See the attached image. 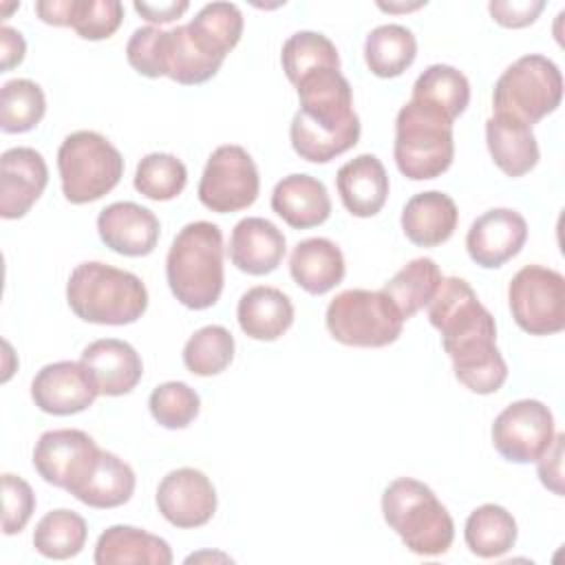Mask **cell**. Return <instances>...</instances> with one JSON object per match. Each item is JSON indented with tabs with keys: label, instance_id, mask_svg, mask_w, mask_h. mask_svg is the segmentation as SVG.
Instances as JSON below:
<instances>
[{
	"label": "cell",
	"instance_id": "6da1fadb",
	"mask_svg": "<svg viewBox=\"0 0 565 565\" xmlns=\"http://www.w3.org/2000/svg\"><path fill=\"white\" fill-rule=\"evenodd\" d=\"M426 307L452 360L455 377L477 395L497 393L508 380V364L497 349V322L470 282L457 276L441 278Z\"/></svg>",
	"mask_w": 565,
	"mask_h": 565
},
{
	"label": "cell",
	"instance_id": "7a4b0ae2",
	"mask_svg": "<svg viewBox=\"0 0 565 565\" xmlns=\"http://www.w3.org/2000/svg\"><path fill=\"white\" fill-rule=\"evenodd\" d=\"M300 108L296 110L289 139L294 152L311 163H327L360 139V117L353 110L349 79L333 68L311 73L296 84Z\"/></svg>",
	"mask_w": 565,
	"mask_h": 565
},
{
	"label": "cell",
	"instance_id": "3957f363",
	"mask_svg": "<svg viewBox=\"0 0 565 565\" xmlns=\"http://www.w3.org/2000/svg\"><path fill=\"white\" fill-rule=\"evenodd\" d=\"M166 278L172 296L188 309L201 311L218 302L225 271L216 223L194 221L179 230L166 256Z\"/></svg>",
	"mask_w": 565,
	"mask_h": 565
},
{
	"label": "cell",
	"instance_id": "277c9868",
	"mask_svg": "<svg viewBox=\"0 0 565 565\" xmlns=\"http://www.w3.org/2000/svg\"><path fill=\"white\" fill-rule=\"evenodd\" d=\"M71 311L93 324H130L148 309V289L132 271L86 260L79 263L66 282Z\"/></svg>",
	"mask_w": 565,
	"mask_h": 565
},
{
	"label": "cell",
	"instance_id": "5b68a950",
	"mask_svg": "<svg viewBox=\"0 0 565 565\" xmlns=\"http://www.w3.org/2000/svg\"><path fill=\"white\" fill-rule=\"evenodd\" d=\"M386 525L419 556L446 554L455 539V523L446 505L422 481L399 477L382 494Z\"/></svg>",
	"mask_w": 565,
	"mask_h": 565
},
{
	"label": "cell",
	"instance_id": "8992f818",
	"mask_svg": "<svg viewBox=\"0 0 565 565\" xmlns=\"http://www.w3.org/2000/svg\"><path fill=\"white\" fill-rule=\"evenodd\" d=\"M393 157L406 179L441 177L455 159L452 119L430 104L408 99L395 117Z\"/></svg>",
	"mask_w": 565,
	"mask_h": 565
},
{
	"label": "cell",
	"instance_id": "52a82bcc",
	"mask_svg": "<svg viewBox=\"0 0 565 565\" xmlns=\"http://www.w3.org/2000/svg\"><path fill=\"white\" fill-rule=\"evenodd\" d=\"M62 194L82 205L108 194L124 174L121 152L95 130H75L57 148Z\"/></svg>",
	"mask_w": 565,
	"mask_h": 565
},
{
	"label": "cell",
	"instance_id": "ba28073f",
	"mask_svg": "<svg viewBox=\"0 0 565 565\" xmlns=\"http://www.w3.org/2000/svg\"><path fill=\"white\" fill-rule=\"evenodd\" d=\"M561 99L563 75L558 66L541 53H527L512 62L499 75L492 90L494 113L514 117L527 126L554 113Z\"/></svg>",
	"mask_w": 565,
	"mask_h": 565
},
{
	"label": "cell",
	"instance_id": "9c48e42d",
	"mask_svg": "<svg viewBox=\"0 0 565 565\" xmlns=\"http://www.w3.org/2000/svg\"><path fill=\"white\" fill-rule=\"evenodd\" d=\"M327 329L333 340L347 347L380 349L393 344L402 335L404 318L380 289L340 291L327 307Z\"/></svg>",
	"mask_w": 565,
	"mask_h": 565
},
{
	"label": "cell",
	"instance_id": "30bf717a",
	"mask_svg": "<svg viewBox=\"0 0 565 565\" xmlns=\"http://www.w3.org/2000/svg\"><path fill=\"white\" fill-rule=\"evenodd\" d=\"M514 322L530 335H552L565 329V278L543 265L521 267L508 285Z\"/></svg>",
	"mask_w": 565,
	"mask_h": 565
},
{
	"label": "cell",
	"instance_id": "8fae6325",
	"mask_svg": "<svg viewBox=\"0 0 565 565\" xmlns=\"http://www.w3.org/2000/svg\"><path fill=\"white\" fill-rule=\"evenodd\" d=\"M260 192V177L252 154L236 143L218 146L201 174L199 201L218 214L249 207Z\"/></svg>",
	"mask_w": 565,
	"mask_h": 565
},
{
	"label": "cell",
	"instance_id": "7c38bea8",
	"mask_svg": "<svg viewBox=\"0 0 565 565\" xmlns=\"http://www.w3.org/2000/svg\"><path fill=\"white\" fill-rule=\"evenodd\" d=\"M494 450L512 463L536 461L552 444L554 415L539 399H519L505 406L492 424Z\"/></svg>",
	"mask_w": 565,
	"mask_h": 565
},
{
	"label": "cell",
	"instance_id": "4fadbf2b",
	"mask_svg": "<svg viewBox=\"0 0 565 565\" xmlns=\"http://www.w3.org/2000/svg\"><path fill=\"white\" fill-rule=\"evenodd\" d=\"M95 439L77 428H55L40 435L33 448V468L38 475L66 492H75L97 463Z\"/></svg>",
	"mask_w": 565,
	"mask_h": 565
},
{
	"label": "cell",
	"instance_id": "5bb4252c",
	"mask_svg": "<svg viewBox=\"0 0 565 565\" xmlns=\"http://www.w3.org/2000/svg\"><path fill=\"white\" fill-rule=\"evenodd\" d=\"M161 516L181 530L205 525L216 512V490L196 468L170 470L154 494Z\"/></svg>",
	"mask_w": 565,
	"mask_h": 565
},
{
	"label": "cell",
	"instance_id": "9a60e30c",
	"mask_svg": "<svg viewBox=\"0 0 565 565\" xmlns=\"http://www.w3.org/2000/svg\"><path fill=\"white\" fill-rule=\"evenodd\" d=\"M99 395L82 362L60 360L42 366L31 382V397L42 413L75 415L93 406Z\"/></svg>",
	"mask_w": 565,
	"mask_h": 565
},
{
	"label": "cell",
	"instance_id": "2e32d148",
	"mask_svg": "<svg viewBox=\"0 0 565 565\" xmlns=\"http://www.w3.org/2000/svg\"><path fill=\"white\" fill-rule=\"evenodd\" d=\"M527 241L525 218L510 207H492L477 216L466 234L468 256L486 269H497L514 258Z\"/></svg>",
	"mask_w": 565,
	"mask_h": 565
},
{
	"label": "cell",
	"instance_id": "e0dca14e",
	"mask_svg": "<svg viewBox=\"0 0 565 565\" xmlns=\"http://www.w3.org/2000/svg\"><path fill=\"white\" fill-rule=\"evenodd\" d=\"M49 183L44 157L29 146H15L0 157V216L22 218Z\"/></svg>",
	"mask_w": 565,
	"mask_h": 565
},
{
	"label": "cell",
	"instance_id": "ac0fdd59",
	"mask_svg": "<svg viewBox=\"0 0 565 565\" xmlns=\"http://www.w3.org/2000/svg\"><path fill=\"white\" fill-rule=\"evenodd\" d=\"M97 232L108 249L137 258L154 252L161 225L152 210L132 201H115L97 214Z\"/></svg>",
	"mask_w": 565,
	"mask_h": 565
},
{
	"label": "cell",
	"instance_id": "d6986e66",
	"mask_svg": "<svg viewBox=\"0 0 565 565\" xmlns=\"http://www.w3.org/2000/svg\"><path fill=\"white\" fill-rule=\"evenodd\" d=\"M79 362L90 373L99 395L108 397L130 393L143 375V362L135 347L117 338H102L90 342L82 351Z\"/></svg>",
	"mask_w": 565,
	"mask_h": 565
},
{
	"label": "cell",
	"instance_id": "ffe728a7",
	"mask_svg": "<svg viewBox=\"0 0 565 565\" xmlns=\"http://www.w3.org/2000/svg\"><path fill=\"white\" fill-rule=\"evenodd\" d=\"M287 252L285 234L263 216L241 218L230 236V260L249 276L271 274Z\"/></svg>",
	"mask_w": 565,
	"mask_h": 565
},
{
	"label": "cell",
	"instance_id": "44dd1931",
	"mask_svg": "<svg viewBox=\"0 0 565 565\" xmlns=\"http://www.w3.org/2000/svg\"><path fill=\"white\" fill-rule=\"evenodd\" d=\"M335 188L342 205L358 218L375 216L388 199V174L384 163L371 154H358L335 174Z\"/></svg>",
	"mask_w": 565,
	"mask_h": 565
},
{
	"label": "cell",
	"instance_id": "7402d4cb",
	"mask_svg": "<svg viewBox=\"0 0 565 565\" xmlns=\"http://www.w3.org/2000/svg\"><path fill=\"white\" fill-rule=\"evenodd\" d=\"M271 210L294 230L322 225L331 216L327 185L311 174L282 177L271 192Z\"/></svg>",
	"mask_w": 565,
	"mask_h": 565
},
{
	"label": "cell",
	"instance_id": "603a6c76",
	"mask_svg": "<svg viewBox=\"0 0 565 565\" xmlns=\"http://www.w3.org/2000/svg\"><path fill=\"white\" fill-rule=\"evenodd\" d=\"M459 223L455 201L439 190L413 194L402 210V230L413 245L437 247L446 243Z\"/></svg>",
	"mask_w": 565,
	"mask_h": 565
},
{
	"label": "cell",
	"instance_id": "cb8c5ba5",
	"mask_svg": "<svg viewBox=\"0 0 565 565\" xmlns=\"http://www.w3.org/2000/svg\"><path fill=\"white\" fill-rule=\"evenodd\" d=\"M486 143L497 168L512 179L534 170L541 157L532 126L508 115L494 113L486 121Z\"/></svg>",
	"mask_w": 565,
	"mask_h": 565
},
{
	"label": "cell",
	"instance_id": "d4e9b609",
	"mask_svg": "<svg viewBox=\"0 0 565 565\" xmlns=\"http://www.w3.org/2000/svg\"><path fill=\"white\" fill-rule=\"evenodd\" d=\"M97 565H170L172 550L168 541L135 525L106 527L95 545Z\"/></svg>",
	"mask_w": 565,
	"mask_h": 565
},
{
	"label": "cell",
	"instance_id": "484cf974",
	"mask_svg": "<svg viewBox=\"0 0 565 565\" xmlns=\"http://www.w3.org/2000/svg\"><path fill=\"white\" fill-rule=\"evenodd\" d=\"M236 320L247 338L271 342L294 324V305L280 289L256 285L241 296L236 305Z\"/></svg>",
	"mask_w": 565,
	"mask_h": 565
},
{
	"label": "cell",
	"instance_id": "4316f807",
	"mask_svg": "<svg viewBox=\"0 0 565 565\" xmlns=\"http://www.w3.org/2000/svg\"><path fill=\"white\" fill-rule=\"evenodd\" d=\"M347 271L340 247L322 236L300 241L289 256L294 282L311 296H322L342 282Z\"/></svg>",
	"mask_w": 565,
	"mask_h": 565
},
{
	"label": "cell",
	"instance_id": "83f0119b",
	"mask_svg": "<svg viewBox=\"0 0 565 565\" xmlns=\"http://www.w3.org/2000/svg\"><path fill=\"white\" fill-rule=\"evenodd\" d=\"M135 470L124 459L108 450H99L95 468L73 497L88 508L108 510L128 503L135 492Z\"/></svg>",
	"mask_w": 565,
	"mask_h": 565
},
{
	"label": "cell",
	"instance_id": "f1b7e54d",
	"mask_svg": "<svg viewBox=\"0 0 565 565\" xmlns=\"http://www.w3.org/2000/svg\"><path fill=\"white\" fill-rule=\"evenodd\" d=\"M185 26L210 57L223 62L243 35V13L234 2H210Z\"/></svg>",
	"mask_w": 565,
	"mask_h": 565
},
{
	"label": "cell",
	"instance_id": "f546056e",
	"mask_svg": "<svg viewBox=\"0 0 565 565\" xmlns=\"http://www.w3.org/2000/svg\"><path fill=\"white\" fill-rule=\"evenodd\" d=\"M514 516L497 503H483L475 508L463 525V539L468 550L479 558H499L516 543Z\"/></svg>",
	"mask_w": 565,
	"mask_h": 565
},
{
	"label": "cell",
	"instance_id": "4dcf8cb0",
	"mask_svg": "<svg viewBox=\"0 0 565 565\" xmlns=\"http://www.w3.org/2000/svg\"><path fill=\"white\" fill-rule=\"evenodd\" d=\"M417 55V40L411 29L402 24H380L364 40V60L373 75L397 77Z\"/></svg>",
	"mask_w": 565,
	"mask_h": 565
},
{
	"label": "cell",
	"instance_id": "1f68e13d",
	"mask_svg": "<svg viewBox=\"0 0 565 565\" xmlns=\"http://www.w3.org/2000/svg\"><path fill=\"white\" fill-rule=\"evenodd\" d=\"M441 278L444 276L437 263L433 258L422 256L406 263L391 280H386L382 291L391 298L399 316L408 320L430 302Z\"/></svg>",
	"mask_w": 565,
	"mask_h": 565
},
{
	"label": "cell",
	"instance_id": "d6a6232c",
	"mask_svg": "<svg viewBox=\"0 0 565 565\" xmlns=\"http://www.w3.org/2000/svg\"><path fill=\"white\" fill-rule=\"evenodd\" d=\"M166 75L183 86H196L212 79L221 64L210 57L188 33V26H174L166 31V49H163Z\"/></svg>",
	"mask_w": 565,
	"mask_h": 565
},
{
	"label": "cell",
	"instance_id": "836d02e7",
	"mask_svg": "<svg viewBox=\"0 0 565 565\" xmlns=\"http://www.w3.org/2000/svg\"><path fill=\"white\" fill-rule=\"evenodd\" d=\"M411 99L430 104L455 121L470 102V82L450 64H430L415 79Z\"/></svg>",
	"mask_w": 565,
	"mask_h": 565
},
{
	"label": "cell",
	"instance_id": "e575fe53",
	"mask_svg": "<svg viewBox=\"0 0 565 565\" xmlns=\"http://www.w3.org/2000/svg\"><path fill=\"white\" fill-rule=\"evenodd\" d=\"M280 62L287 79L296 86L302 77L318 71H340V55L335 44L318 31H296L280 51Z\"/></svg>",
	"mask_w": 565,
	"mask_h": 565
},
{
	"label": "cell",
	"instance_id": "d590c367",
	"mask_svg": "<svg viewBox=\"0 0 565 565\" xmlns=\"http://www.w3.org/2000/svg\"><path fill=\"white\" fill-rule=\"evenodd\" d=\"M86 521L66 508L46 512L33 530V547L53 561H66L77 556L86 545Z\"/></svg>",
	"mask_w": 565,
	"mask_h": 565
},
{
	"label": "cell",
	"instance_id": "8d00e7d4",
	"mask_svg": "<svg viewBox=\"0 0 565 565\" xmlns=\"http://www.w3.org/2000/svg\"><path fill=\"white\" fill-rule=\"evenodd\" d=\"M46 113V97L40 84L15 77L0 88V128L2 132H26L35 128Z\"/></svg>",
	"mask_w": 565,
	"mask_h": 565
},
{
	"label": "cell",
	"instance_id": "74e56055",
	"mask_svg": "<svg viewBox=\"0 0 565 565\" xmlns=\"http://www.w3.org/2000/svg\"><path fill=\"white\" fill-rule=\"evenodd\" d=\"M234 360V335L221 324L196 329L183 347V364L190 373L210 377L223 373Z\"/></svg>",
	"mask_w": 565,
	"mask_h": 565
},
{
	"label": "cell",
	"instance_id": "f35d334b",
	"mask_svg": "<svg viewBox=\"0 0 565 565\" xmlns=\"http://www.w3.org/2000/svg\"><path fill=\"white\" fill-rule=\"evenodd\" d=\"M132 183L146 199L172 201L183 192L188 170L185 163L170 152H150L137 163Z\"/></svg>",
	"mask_w": 565,
	"mask_h": 565
},
{
	"label": "cell",
	"instance_id": "ab89813d",
	"mask_svg": "<svg viewBox=\"0 0 565 565\" xmlns=\"http://www.w3.org/2000/svg\"><path fill=\"white\" fill-rule=\"evenodd\" d=\"M148 408L159 426L177 430L190 426L196 419L201 411V397L190 384L172 380L152 388Z\"/></svg>",
	"mask_w": 565,
	"mask_h": 565
},
{
	"label": "cell",
	"instance_id": "60d3db41",
	"mask_svg": "<svg viewBox=\"0 0 565 565\" xmlns=\"http://www.w3.org/2000/svg\"><path fill=\"white\" fill-rule=\"evenodd\" d=\"M124 20V4L119 0H73L71 29L84 40L110 38Z\"/></svg>",
	"mask_w": 565,
	"mask_h": 565
},
{
	"label": "cell",
	"instance_id": "b9f144b4",
	"mask_svg": "<svg viewBox=\"0 0 565 565\" xmlns=\"http://www.w3.org/2000/svg\"><path fill=\"white\" fill-rule=\"evenodd\" d=\"M166 49V31L159 26H139L132 31L126 44V60L128 64L143 77H161L166 75L163 62Z\"/></svg>",
	"mask_w": 565,
	"mask_h": 565
},
{
	"label": "cell",
	"instance_id": "7bdbcfd3",
	"mask_svg": "<svg viewBox=\"0 0 565 565\" xmlns=\"http://www.w3.org/2000/svg\"><path fill=\"white\" fill-rule=\"evenodd\" d=\"M35 510L33 488L11 472L2 475V532L7 536L18 534L26 527Z\"/></svg>",
	"mask_w": 565,
	"mask_h": 565
},
{
	"label": "cell",
	"instance_id": "ee69618b",
	"mask_svg": "<svg viewBox=\"0 0 565 565\" xmlns=\"http://www.w3.org/2000/svg\"><path fill=\"white\" fill-rule=\"evenodd\" d=\"M543 9V0H492L488 4L492 20L508 29H523L532 24Z\"/></svg>",
	"mask_w": 565,
	"mask_h": 565
},
{
	"label": "cell",
	"instance_id": "f6af8a7d",
	"mask_svg": "<svg viewBox=\"0 0 565 565\" xmlns=\"http://www.w3.org/2000/svg\"><path fill=\"white\" fill-rule=\"evenodd\" d=\"M563 439L565 435L556 433L547 450L536 459L541 483L558 497L563 494Z\"/></svg>",
	"mask_w": 565,
	"mask_h": 565
},
{
	"label": "cell",
	"instance_id": "bcb514c9",
	"mask_svg": "<svg viewBox=\"0 0 565 565\" xmlns=\"http://www.w3.org/2000/svg\"><path fill=\"white\" fill-rule=\"evenodd\" d=\"M132 7H135V11H137L143 20H148V22H152V24H166V22H172V20L181 18V15L188 11L190 2H188V0L135 2Z\"/></svg>",
	"mask_w": 565,
	"mask_h": 565
},
{
	"label": "cell",
	"instance_id": "7dc6e473",
	"mask_svg": "<svg viewBox=\"0 0 565 565\" xmlns=\"http://www.w3.org/2000/svg\"><path fill=\"white\" fill-rule=\"evenodd\" d=\"M24 51H26V42H24L22 33L4 24L0 29V53H2V64L0 66H2V73L18 66L24 60Z\"/></svg>",
	"mask_w": 565,
	"mask_h": 565
},
{
	"label": "cell",
	"instance_id": "c3c4849f",
	"mask_svg": "<svg viewBox=\"0 0 565 565\" xmlns=\"http://www.w3.org/2000/svg\"><path fill=\"white\" fill-rule=\"evenodd\" d=\"M73 0H40L35 2V13L42 22L53 26H71Z\"/></svg>",
	"mask_w": 565,
	"mask_h": 565
},
{
	"label": "cell",
	"instance_id": "681fc988",
	"mask_svg": "<svg viewBox=\"0 0 565 565\" xmlns=\"http://www.w3.org/2000/svg\"><path fill=\"white\" fill-rule=\"evenodd\" d=\"M426 2H413V4H386V2H377V7L380 9H384V11H411V9H419V7H424Z\"/></svg>",
	"mask_w": 565,
	"mask_h": 565
}]
</instances>
